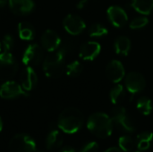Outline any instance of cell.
Returning <instances> with one entry per match:
<instances>
[{
  "mask_svg": "<svg viewBox=\"0 0 153 152\" xmlns=\"http://www.w3.org/2000/svg\"><path fill=\"white\" fill-rule=\"evenodd\" d=\"M8 3V0H0V7L4 6Z\"/></svg>",
  "mask_w": 153,
  "mask_h": 152,
  "instance_id": "obj_33",
  "label": "cell"
},
{
  "mask_svg": "<svg viewBox=\"0 0 153 152\" xmlns=\"http://www.w3.org/2000/svg\"><path fill=\"white\" fill-rule=\"evenodd\" d=\"M63 26L70 35L74 36L79 35L86 28V24L83 19L76 14L66 15L63 21Z\"/></svg>",
  "mask_w": 153,
  "mask_h": 152,
  "instance_id": "obj_10",
  "label": "cell"
},
{
  "mask_svg": "<svg viewBox=\"0 0 153 152\" xmlns=\"http://www.w3.org/2000/svg\"><path fill=\"white\" fill-rule=\"evenodd\" d=\"M83 71V65L79 61H74L66 65L65 72L70 77H78Z\"/></svg>",
  "mask_w": 153,
  "mask_h": 152,
  "instance_id": "obj_25",
  "label": "cell"
},
{
  "mask_svg": "<svg viewBox=\"0 0 153 152\" xmlns=\"http://www.w3.org/2000/svg\"><path fill=\"white\" fill-rule=\"evenodd\" d=\"M87 127L93 135L104 139L111 135L114 125L111 117L107 114L97 112L90 116L87 122Z\"/></svg>",
  "mask_w": 153,
  "mask_h": 152,
  "instance_id": "obj_2",
  "label": "cell"
},
{
  "mask_svg": "<svg viewBox=\"0 0 153 152\" xmlns=\"http://www.w3.org/2000/svg\"><path fill=\"white\" fill-rule=\"evenodd\" d=\"M136 108L143 116H149L153 109L152 102L148 97H141L137 101Z\"/></svg>",
  "mask_w": 153,
  "mask_h": 152,
  "instance_id": "obj_23",
  "label": "cell"
},
{
  "mask_svg": "<svg viewBox=\"0 0 153 152\" xmlns=\"http://www.w3.org/2000/svg\"><path fill=\"white\" fill-rule=\"evenodd\" d=\"M80 152H99V145L95 142L87 143Z\"/></svg>",
  "mask_w": 153,
  "mask_h": 152,
  "instance_id": "obj_29",
  "label": "cell"
},
{
  "mask_svg": "<svg viewBox=\"0 0 153 152\" xmlns=\"http://www.w3.org/2000/svg\"><path fill=\"white\" fill-rule=\"evenodd\" d=\"M59 152H76V151H75V150H74V148H72V147H70V146H66V147L62 148Z\"/></svg>",
  "mask_w": 153,
  "mask_h": 152,
  "instance_id": "obj_30",
  "label": "cell"
},
{
  "mask_svg": "<svg viewBox=\"0 0 153 152\" xmlns=\"http://www.w3.org/2000/svg\"><path fill=\"white\" fill-rule=\"evenodd\" d=\"M109 98L114 105H118L121 103L126 98V91L124 87L120 84L114 86L109 92Z\"/></svg>",
  "mask_w": 153,
  "mask_h": 152,
  "instance_id": "obj_22",
  "label": "cell"
},
{
  "mask_svg": "<svg viewBox=\"0 0 153 152\" xmlns=\"http://www.w3.org/2000/svg\"><path fill=\"white\" fill-rule=\"evenodd\" d=\"M63 136L57 129L50 130L49 133L46 138V147L48 150H56L62 146L63 144Z\"/></svg>",
  "mask_w": 153,
  "mask_h": 152,
  "instance_id": "obj_17",
  "label": "cell"
},
{
  "mask_svg": "<svg viewBox=\"0 0 153 152\" xmlns=\"http://www.w3.org/2000/svg\"><path fill=\"white\" fill-rule=\"evenodd\" d=\"M107 14L111 23L117 28L124 27L128 22V16L126 11L120 6L112 5L108 7Z\"/></svg>",
  "mask_w": 153,
  "mask_h": 152,
  "instance_id": "obj_12",
  "label": "cell"
},
{
  "mask_svg": "<svg viewBox=\"0 0 153 152\" xmlns=\"http://www.w3.org/2000/svg\"><path fill=\"white\" fill-rule=\"evenodd\" d=\"M43 47L37 43H32L29 45L23 55H22V63L26 66H36L39 65L44 56Z\"/></svg>",
  "mask_w": 153,
  "mask_h": 152,
  "instance_id": "obj_7",
  "label": "cell"
},
{
  "mask_svg": "<svg viewBox=\"0 0 153 152\" xmlns=\"http://www.w3.org/2000/svg\"><path fill=\"white\" fill-rule=\"evenodd\" d=\"M20 96H28V91H26L22 85L13 82L6 81L0 88V97L4 99H13Z\"/></svg>",
  "mask_w": 153,
  "mask_h": 152,
  "instance_id": "obj_9",
  "label": "cell"
},
{
  "mask_svg": "<svg viewBox=\"0 0 153 152\" xmlns=\"http://www.w3.org/2000/svg\"><path fill=\"white\" fill-rule=\"evenodd\" d=\"M136 145L135 141L129 135H123L118 140V146L119 149L123 151H132Z\"/></svg>",
  "mask_w": 153,
  "mask_h": 152,
  "instance_id": "obj_24",
  "label": "cell"
},
{
  "mask_svg": "<svg viewBox=\"0 0 153 152\" xmlns=\"http://www.w3.org/2000/svg\"><path fill=\"white\" fill-rule=\"evenodd\" d=\"M37 152H45V151H37Z\"/></svg>",
  "mask_w": 153,
  "mask_h": 152,
  "instance_id": "obj_36",
  "label": "cell"
},
{
  "mask_svg": "<svg viewBox=\"0 0 153 152\" xmlns=\"http://www.w3.org/2000/svg\"><path fill=\"white\" fill-rule=\"evenodd\" d=\"M133 7L140 13L147 15L153 11V0H133Z\"/></svg>",
  "mask_w": 153,
  "mask_h": 152,
  "instance_id": "obj_21",
  "label": "cell"
},
{
  "mask_svg": "<svg viewBox=\"0 0 153 152\" xmlns=\"http://www.w3.org/2000/svg\"><path fill=\"white\" fill-rule=\"evenodd\" d=\"M106 74L108 78L114 83L121 82L126 74L123 64L118 60L110 61L106 67Z\"/></svg>",
  "mask_w": 153,
  "mask_h": 152,
  "instance_id": "obj_14",
  "label": "cell"
},
{
  "mask_svg": "<svg viewBox=\"0 0 153 152\" xmlns=\"http://www.w3.org/2000/svg\"><path fill=\"white\" fill-rule=\"evenodd\" d=\"M8 4L12 13L20 16L30 14L35 8L32 0H8Z\"/></svg>",
  "mask_w": 153,
  "mask_h": 152,
  "instance_id": "obj_13",
  "label": "cell"
},
{
  "mask_svg": "<svg viewBox=\"0 0 153 152\" xmlns=\"http://www.w3.org/2000/svg\"><path fill=\"white\" fill-rule=\"evenodd\" d=\"M18 71V63L11 52L0 54V81H10Z\"/></svg>",
  "mask_w": 153,
  "mask_h": 152,
  "instance_id": "obj_5",
  "label": "cell"
},
{
  "mask_svg": "<svg viewBox=\"0 0 153 152\" xmlns=\"http://www.w3.org/2000/svg\"><path fill=\"white\" fill-rule=\"evenodd\" d=\"M10 152H35L36 142L26 133L15 134L9 142Z\"/></svg>",
  "mask_w": 153,
  "mask_h": 152,
  "instance_id": "obj_6",
  "label": "cell"
},
{
  "mask_svg": "<svg viewBox=\"0 0 153 152\" xmlns=\"http://www.w3.org/2000/svg\"><path fill=\"white\" fill-rule=\"evenodd\" d=\"M1 49H2V44H1V42H0V51H1Z\"/></svg>",
  "mask_w": 153,
  "mask_h": 152,
  "instance_id": "obj_35",
  "label": "cell"
},
{
  "mask_svg": "<svg viewBox=\"0 0 153 152\" xmlns=\"http://www.w3.org/2000/svg\"><path fill=\"white\" fill-rule=\"evenodd\" d=\"M104 152H122L121 150L119 148H117V147H112V148H109L108 150H106Z\"/></svg>",
  "mask_w": 153,
  "mask_h": 152,
  "instance_id": "obj_31",
  "label": "cell"
},
{
  "mask_svg": "<svg viewBox=\"0 0 153 152\" xmlns=\"http://www.w3.org/2000/svg\"><path fill=\"white\" fill-rule=\"evenodd\" d=\"M2 49L3 52H11V50L14 47V39L12 35L6 34L3 38L2 40Z\"/></svg>",
  "mask_w": 153,
  "mask_h": 152,
  "instance_id": "obj_27",
  "label": "cell"
},
{
  "mask_svg": "<svg viewBox=\"0 0 153 152\" xmlns=\"http://www.w3.org/2000/svg\"><path fill=\"white\" fill-rule=\"evenodd\" d=\"M152 141L153 133L152 132H148V131L143 132L137 136V142H136L137 148L141 151H146L151 147Z\"/></svg>",
  "mask_w": 153,
  "mask_h": 152,
  "instance_id": "obj_20",
  "label": "cell"
},
{
  "mask_svg": "<svg viewBox=\"0 0 153 152\" xmlns=\"http://www.w3.org/2000/svg\"><path fill=\"white\" fill-rule=\"evenodd\" d=\"M126 90L132 94L135 95L138 92L143 91L146 87V80L144 76L139 72L129 73L125 80Z\"/></svg>",
  "mask_w": 153,
  "mask_h": 152,
  "instance_id": "obj_8",
  "label": "cell"
},
{
  "mask_svg": "<svg viewBox=\"0 0 153 152\" xmlns=\"http://www.w3.org/2000/svg\"><path fill=\"white\" fill-rule=\"evenodd\" d=\"M3 129V121H2V118L0 117V133Z\"/></svg>",
  "mask_w": 153,
  "mask_h": 152,
  "instance_id": "obj_34",
  "label": "cell"
},
{
  "mask_svg": "<svg viewBox=\"0 0 153 152\" xmlns=\"http://www.w3.org/2000/svg\"><path fill=\"white\" fill-rule=\"evenodd\" d=\"M18 34L23 40H31L35 37V29L30 22H22L18 24Z\"/></svg>",
  "mask_w": 153,
  "mask_h": 152,
  "instance_id": "obj_18",
  "label": "cell"
},
{
  "mask_svg": "<svg viewBox=\"0 0 153 152\" xmlns=\"http://www.w3.org/2000/svg\"><path fill=\"white\" fill-rule=\"evenodd\" d=\"M101 47L98 42L88 41L83 43L79 50V56L82 59L86 61L94 60L100 53Z\"/></svg>",
  "mask_w": 153,
  "mask_h": 152,
  "instance_id": "obj_16",
  "label": "cell"
},
{
  "mask_svg": "<svg viewBox=\"0 0 153 152\" xmlns=\"http://www.w3.org/2000/svg\"><path fill=\"white\" fill-rule=\"evenodd\" d=\"M65 53L61 49L50 52L43 61V71L49 78L60 77L65 70Z\"/></svg>",
  "mask_w": 153,
  "mask_h": 152,
  "instance_id": "obj_3",
  "label": "cell"
},
{
  "mask_svg": "<svg viewBox=\"0 0 153 152\" xmlns=\"http://www.w3.org/2000/svg\"><path fill=\"white\" fill-rule=\"evenodd\" d=\"M111 119L113 125L123 133H133L136 130L134 123L129 117L126 108L123 107H116L111 110Z\"/></svg>",
  "mask_w": 153,
  "mask_h": 152,
  "instance_id": "obj_4",
  "label": "cell"
},
{
  "mask_svg": "<svg viewBox=\"0 0 153 152\" xmlns=\"http://www.w3.org/2000/svg\"><path fill=\"white\" fill-rule=\"evenodd\" d=\"M149 22L148 18L146 17H137L134 18L131 22H130V28L133 30H138L145 27Z\"/></svg>",
  "mask_w": 153,
  "mask_h": 152,
  "instance_id": "obj_28",
  "label": "cell"
},
{
  "mask_svg": "<svg viewBox=\"0 0 153 152\" xmlns=\"http://www.w3.org/2000/svg\"><path fill=\"white\" fill-rule=\"evenodd\" d=\"M40 42L41 47L48 52L56 51L61 46V39L58 33L53 30H45L41 36Z\"/></svg>",
  "mask_w": 153,
  "mask_h": 152,
  "instance_id": "obj_11",
  "label": "cell"
},
{
  "mask_svg": "<svg viewBox=\"0 0 153 152\" xmlns=\"http://www.w3.org/2000/svg\"><path fill=\"white\" fill-rule=\"evenodd\" d=\"M114 46L117 54L121 56H126L128 55L131 49V40L127 37L120 36L116 39Z\"/></svg>",
  "mask_w": 153,
  "mask_h": 152,
  "instance_id": "obj_19",
  "label": "cell"
},
{
  "mask_svg": "<svg viewBox=\"0 0 153 152\" xmlns=\"http://www.w3.org/2000/svg\"><path fill=\"white\" fill-rule=\"evenodd\" d=\"M83 122V115L79 109L75 108H68L60 113L57 119V126L62 132L73 134L81 130Z\"/></svg>",
  "mask_w": 153,
  "mask_h": 152,
  "instance_id": "obj_1",
  "label": "cell"
},
{
  "mask_svg": "<svg viewBox=\"0 0 153 152\" xmlns=\"http://www.w3.org/2000/svg\"><path fill=\"white\" fill-rule=\"evenodd\" d=\"M21 85L26 90L30 91L36 88L38 84V75L31 66H26L20 75Z\"/></svg>",
  "mask_w": 153,
  "mask_h": 152,
  "instance_id": "obj_15",
  "label": "cell"
},
{
  "mask_svg": "<svg viewBox=\"0 0 153 152\" xmlns=\"http://www.w3.org/2000/svg\"><path fill=\"white\" fill-rule=\"evenodd\" d=\"M89 34L92 38H100L108 34V29L100 23H93L89 30Z\"/></svg>",
  "mask_w": 153,
  "mask_h": 152,
  "instance_id": "obj_26",
  "label": "cell"
},
{
  "mask_svg": "<svg viewBox=\"0 0 153 152\" xmlns=\"http://www.w3.org/2000/svg\"><path fill=\"white\" fill-rule=\"evenodd\" d=\"M87 1L88 0H81L79 3H78V4H77V7L79 8V9H82V8H83V6L85 5V4L87 3Z\"/></svg>",
  "mask_w": 153,
  "mask_h": 152,
  "instance_id": "obj_32",
  "label": "cell"
}]
</instances>
